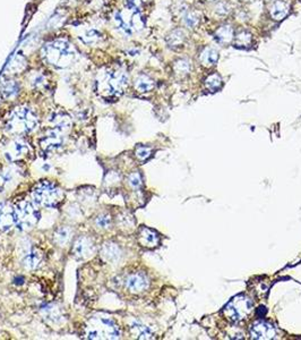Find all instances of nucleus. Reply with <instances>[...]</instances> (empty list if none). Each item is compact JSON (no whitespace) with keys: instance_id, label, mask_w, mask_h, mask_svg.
I'll return each mask as SVG.
<instances>
[{"instance_id":"f257e3e1","label":"nucleus","mask_w":301,"mask_h":340,"mask_svg":"<svg viewBox=\"0 0 301 340\" xmlns=\"http://www.w3.org/2000/svg\"><path fill=\"white\" fill-rule=\"evenodd\" d=\"M43 57L57 68H66L76 58V51L69 42L65 40H55L47 43L42 49Z\"/></svg>"},{"instance_id":"f03ea898","label":"nucleus","mask_w":301,"mask_h":340,"mask_svg":"<svg viewBox=\"0 0 301 340\" xmlns=\"http://www.w3.org/2000/svg\"><path fill=\"white\" fill-rule=\"evenodd\" d=\"M39 125L36 115L27 107H18L15 109L6 123V130L10 134L24 135L31 133Z\"/></svg>"},{"instance_id":"7ed1b4c3","label":"nucleus","mask_w":301,"mask_h":340,"mask_svg":"<svg viewBox=\"0 0 301 340\" xmlns=\"http://www.w3.org/2000/svg\"><path fill=\"white\" fill-rule=\"evenodd\" d=\"M35 203L44 208H57L65 199V193L58 185L49 181H41L32 190Z\"/></svg>"},{"instance_id":"20e7f679","label":"nucleus","mask_w":301,"mask_h":340,"mask_svg":"<svg viewBox=\"0 0 301 340\" xmlns=\"http://www.w3.org/2000/svg\"><path fill=\"white\" fill-rule=\"evenodd\" d=\"M85 336L90 339H118L120 330L110 317L94 316L85 324Z\"/></svg>"},{"instance_id":"39448f33","label":"nucleus","mask_w":301,"mask_h":340,"mask_svg":"<svg viewBox=\"0 0 301 340\" xmlns=\"http://www.w3.org/2000/svg\"><path fill=\"white\" fill-rule=\"evenodd\" d=\"M15 226L22 231L32 229L40 220V211L28 201H21L14 207Z\"/></svg>"},{"instance_id":"423d86ee","label":"nucleus","mask_w":301,"mask_h":340,"mask_svg":"<svg viewBox=\"0 0 301 340\" xmlns=\"http://www.w3.org/2000/svg\"><path fill=\"white\" fill-rule=\"evenodd\" d=\"M252 309H254V304H252L250 298L245 296V295H239V296L232 298L225 305V308L223 309V313L230 322L239 323L250 315Z\"/></svg>"},{"instance_id":"0eeeda50","label":"nucleus","mask_w":301,"mask_h":340,"mask_svg":"<svg viewBox=\"0 0 301 340\" xmlns=\"http://www.w3.org/2000/svg\"><path fill=\"white\" fill-rule=\"evenodd\" d=\"M127 74L118 70V72L107 74L103 81L99 82V91L105 96H119L127 88Z\"/></svg>"},{"instance_id":"6e6552de","label":"nucleus","mask_w":301,"mask_h":340,"mask_svg":"<svg viewBox=\"0 0 301 340\" xmlns=\"http://www.w3.org/2000/svg\"><path fill=\"white\" fill-rule=\"evenodd\" d=\"M250 336L252 339H274L276 337V328H275L274 324L267 322V321H256L250 327Z\"/></svg>"},{"instance_id":"1a4fd4ad","label":"nucleus","mask_w":301,"mask_h":340,"mask_svg":"<svg viewBox=\"0 0 301 340\" xmlns=\"http://www.w3.org/2000/svg\"><path fill=\"white\" fill-rule=\"evenodd\" d=\"M95 251V245L90 237L82 236L74 242L72 253L76 259L85 260L92 256Z\"/></svg>"},{"instance_id":"9d476101","label":"nucleus","mask_w":301,"mask_h":340,"mask_svg":"<svg viewBox=\"0 0 301 340\" xmlns=\"http://www.w3.org/2000/svg\"><path fill=\"white\" fill-rule=\"evenodd\" d=\"M125 285L127 287V289L132 293H142V291L146 290L150 285L148 278L146 275L144 274H132L129 275L125 280Z\"/></svg>"},{"instance_id":"9b49d317","label":"nucleus","mask_w":301,"mask_h":340,"mask_svg":"<svg viewBox=\"0 0 301 340\" xmlns=\"http://www.w3.org/2000/svg\"><path fill=\"white\" fill-rule=\"evenodd\" d=\"M61 136H62V132L54 128L49 134H48V135H46L42 140H41L40 142L41 148H42L44 151H48V152L55 151L57 149L61 147L62 143H64Z\"/></svg>"},{"instance_id":"f8f14e48","label":"nucleus","mask_w":301,"mask_h":340,"mask_svg":"<svg viewBox=\"0 0 301 340\" xmlns=\"http://www.w3.org/2000/svg\"><path fill=\"white\" fill-rule=\"evenodd\" d=\"M27 152H28L27 143H25V142L22 140H16L10 144L8 150L5 152V156L8 161L13 162L23 158L24 155H27Z\"/></svg>"},{"instance_id":"ddd939ff","label":"nucleus","mask_w":301,"mask_h":340,"mask_svg":"<svg viewBox=\"0 0 301 340\" xmlns=\"http://www.w3.org/2000/svg\"><path fill=\"white\" fill-rule=\"evenodd\" d=\"M139 244L147 248L157 247L160 243V237L157 231L147 227H142L138 231Z\"/></svg>"},{"instance_id":"4468645a","label":"nucleus","mask_w":301,"mask_h":340,"mask_svg":"<svg viewBox=\"0 0 301 340\" xmlns=\"http://www.w3.org/2000/svg\"><path fill=\"white\" fill-rule=\"evenodd\" d=\"M15 226L14 208L0 202V230L7 231Z\"/></svg>"},{"instance_id":"2eb2a0df","label":"nucleus","mask_w":301,"mask_h":340,"mask_svg":"<svg viewBox=\"0 0 301 340\" xmlns=\"http://www.w3.org/2000/svg\"><path fill=\"white\" fill-rule=\"evenodd\" d=\"M42 262V253L39 249L32 248L25 253L23 257V264L24 267L28 269V270H34L39 267Z\"/></svg>"},{"instance_id":"dca6fc26","label":"nucleus","mask_w":301,"mask_h":340,"mask_svg":"<svg viewBox=\"0 0 301 340\" xmlns=\"http://www.w3.org/2000/svg\"><path fill=\"white\" fill-rule=\"evenodd\" d=\"M101 255L107 262H116L121 256V251L117 244L106 243L101 248Z\"/></svg>"},{"instance_id":"f3484780","label":"nucleus","mask_w":301,"mask_h":340,"mask_svg":"<svg viewBox=\"0 0 301 340\" xmlns=\"http://www.w3.org/2000/svg\"><path fill=\"white\" fill-rule=\"evenodd\" d=\"M289 10L290 6L288 2L283 1V0H276V1H274L272 7H271L270 12L273 20L281 21L289 14Z\"/></svg>"},{"instance_id":"a211bd4d","label":"nucleus","mask_w":301,"mask_h":340,"mask_svg":"<svg viewBox=\"0 0 301 340\" xmlns=\"http://www.w3.org/2000/svg\"><path fill=\"white\" fill-rule=\"evenodd\" d=\"M199 59H200V62H202L204 66H207V67L214 66L219 61V52L215 50L214 48L207 47L200 52Z\"/></svg>"},{"instance_id":"6ab92c4d","label":"nucleus","mask_w":301,"mask_h":340,"mask_svg":"<svg viewBox=\"0 0 301 340\" xmlns=\"http://www.w3.org/2000/svg\"><path fill=\"white\" fill-rule=\"evenodd\" d=\"M72 234L73 230L69 227H59L54 234V241L59 246H65L67 243H69L70 238H72Z\"/></svg>"},{"instance_id":"aec40b11","label":"nucleus","mask_w":301,"mask_h":340,"mask_svg":"<svg viewBox=\"0 0 301 340\" xmlns=\"http://www.w3.org/2000/svg\"><path fill=\"white\" fill-rule=\"evenodd\" d=\"M50 121L53 122L55 129L60 130L62 133L66 129H68L70 125H72V121H70L69 116H67L66 114H55Z\"/></svg>"},{"instance_id":"412c9836","label":"nucleus","mask_w":301,"mask_h":340,"mask_svg":"<svg viewBox=\"0 0 301 340\" xmlns=\"http://www.w3.org/2000/svg\"><path fill=\"white\" fill-rule=\"evenodd\" d=\"M214 36L219 43L228 44V43L231 42L232 39H233L232 28L230 25L221 26V28L219 29L217 32H215Z\"/></svg>"},{"instance_id":"4be33fe9","label":"nucleus","mask_w":301,"mask_h":340,"mask_svg":"<svg viewBox=\"0 0 301 340\" xmlns=\"http://www.w3.org/2000/svg\"><path fill=\"white\" fill-rule=\"evenodd\" d=\"M20 93V85L15 81H7L1 88V95L5 99H14Z\"/></svg>"},{"instance_id":"5701e85b","label":"nucleus","mask_w":301,"mask_h":340,"mask_svg":"<svg viewBox=\"0 0 301 340\" xmlns=\"http://www.w3.org/2000/svg\"><path fill=\"white\" fill-rule=\"evenodd\" d=\"M132 332L133 335L135 336L136 338L138 339H150L152 338V332L150 330V328L145 326V324L138 322V321H135L132 324Z\"/></svg>"},{"instance_id":"b1692460","label":"nucleus","mask_w":301,"mask_h":340,"mask_svg":"<svg viewBox=\"0 0 301 340\" xmlns=\"http://www.w3.org/2000/svg\"><path fill=\"white\" fill-rule=\"evenodd\" d=\"M135 88L138 92H150L154 89V81L147 75H139L136 78Z\"/></svg>"},{"instance_id":"393cba45","label":"nucleus","mask_w":301,"mask_h":340,"mask_svg":"<svg viewBox=\"0 0 301 340\" xmlns=\"http://www.w3.org/2000/svg\"><path fill=\"white\" fill-rule=\"evenodd\" d=\"M80 40L83 41L85 44H88V46L90 44H96L102 40V34L99 31H96V30L92 29L85 32L84 34H82L80 36Z\"/></svg>"},{"instance_id":"a878e982","label":"nucleus","mask_w":301,"mask_h":340,"mask_svg":"<svg viewBox=\"0 0 301 340\" xmlns=\"http://www.w3.org/2000/svg\"><path fill=\"white\" fill-rule=\"evenodd\" d=\"M186 40V33L181 30H176V31L171 32L168 36V43L170 47L177 48L181 47L185 43Z\"/></svg>"},{"instance_id":"bb28decb","label":"nucleus","mask_w":301,"mask_h":340,"mask_svg":"<svg viewBox=\"0 0 301 340\" xmlns=\"http://www.w3.org/2000/svg\"><path fill=\"white\" fill-rule=\"evenodd\" d=\"M221 85H222V78L217 73L212 74V75L207 77L206 81H205L206 89L210 90V91H212V92L218 91V90L221 88Z\"/></svg>"},{"instance_id":"cd10ccee","label":"nucleus","mask_w":301,"mask_h":340,"mask_svg":"<svg viewBox=\"0 0 301 340\" xmlns=\"http://www.w3.org/2000/svg\"><path fill=\"white\" fill-rule=\"evenodd\" d=\"M251 42V34L247 31H241L236 35V47L245 48Z\"/></svg>"},{"instance_id":"c85d7f7f","label":"nucleus","mask_w":301,"mask_h":340,"mask_svg":"<svg viewBox=\"0 0 301 340\" xmlns=\"http://www.w3.org/2000/svg\"><path fill=\"white\" fill-rule=\"evenodd\" d=\"M95 226L100 229H107L111 226V216L108 214L100 215L95 218Z\"/></svg>"},{"instance_id":"c756f323","label":"nucleus","mask_w":301,"mask_h":340,"mask_svg":"<svg viewBox=\"0 0 301 340\" xmlns=\"http://www.w3.org/2000/svg\"><path fill=\"white\" fill-rule=\"evenodd\" d=\"M13 181V175L9 170L3 171L0 174V192H3V189H6L8 184H10Z\"/></svg>"},{"instance_id":"7c9ffc66","label":"nucleus","mask_w":301,"mask_h":340,"mask_svg":"<svg viewBox=\"0 0 301 340\" xmlns=\"http://www.w3.org/2000/svg\"><path fill=\"white\" fill-rule=\"evenodd\" d=\"M152 155L151 148L147 147H138L136 149V156L139 161H146V160Z\"/></svg>"},{"instance_id":"2f4dec72","label":"nucleus","mask_w":301,"mask_h":340,"mask_svg":"<svg viewBox=\"0 0 301 340\" xmlns=\"http://www.w3.org/2000/svg\"><path fill=\"white\" fill-rule=\"evenodd\" d=\"M189 68H191L189 62L187 61H185V59L178 61L176 62V65H174V69H176L177 73H179V74H187L189 72Z\"/></svg>"},{"instance_id":"473e14b6","label":"nucleus","mask_w":301,"mask_h":340,"mask_svg":"<svg viewBox=\"0 0 301 340\" xmlns=\"http://www.w3.org/2000/svg\"><path fill=\"white\" fill-rule=\"evenodd\" d=\"M128 182L133 188H139L143 184L142 177H140V175L138 173H133L131 176L128 177Z\"/></svg>"},{"instance_id":"72a5a7b5","label":"nucleus","mask_w":301,"mask_h":340,"mask_svg":"<svg viewBox=\"0 0 301 340\" xmlns=\"http://www.w3.org/2000/svg\"><path fill=\"white\" fill-rule=\"evenodd\" d=\"M31 83L34 88H40V87H43L44 84H46V77H44L42 74H34V75L32 76L31 78Z\"/></svg>"},{"instance_id":"f704fd0d","label":"nucleus","mask_w":301,"mask_h":340,"mask_svg":"<svg viewBox=\"0 0 301 340\" xmlns=\"http://www.w3.org/2000/svg\"><path fill=\"white\" fill-rule=\"evenodd\" d=\"M185 21L189 26H195L197 24V18L194 16V14L187 15V16H186V18H185Z\"/></svg>"}]
</instances>
